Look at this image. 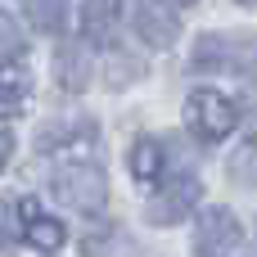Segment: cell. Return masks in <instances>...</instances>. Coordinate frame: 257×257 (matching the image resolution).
Returning a JSON list of instances; mask_svg holds the SVG:
<instances>
[{
	"label": "cell",
	"instance_id": "cell-4",
	"mask_svg": "<svg viewBox=\"0 0 257 257\" xmlns=\"http://www.w3.org/2000/svg\"><path fill=\"white\" fill-rule=\"evenodd\" d=\"M36 149L59 163H86V154L95 149V126L90 122H50L36 136Z\"/></svg>",
	"mask_w": 257,
	"mask_h": 257
},
{
	"label": "cell",
	"instance_id": "cell-10",
	"mask_svg": "<svg viewBox=\"0 0 257 257\" xmlns=\"http://www.w3.org/2000/svg\"><path fill=\"white\" fill-rule=\"evenodd\" d=\"M117 14H122L117 0H86V5H81V36H86L90 45H113V36H117Z\"/></svg>",
	"mask_w": 257,
	"mask_h": 257
},
{
	"label": "cell",
	"instance_id": "cell-12",
	"mask_svg": "<svg viewBox=\"0 0 257 257\" xmlns=\"http://www.w3.org/2000/svg\"><path fill=\"white\" fill-rule=\"evenodd\" d=\"M131 176L145 181V185L163 176V145L158 140H136V149H131Z\"/></svg>",
	"mask_w": 257,
	"mask_h": 257
},
{
	"label": "cell",
	"instance_id": "cell-6",
	"mask_svg": "<svg viewBox=\"0 0 257 257\" xmlns=\"http://www.w3.org/2000/svg\"><path fill=\"white\" fill-rule=\"evenodd\" d=\"M131 23L154 50H167L181 36V18L167 9V0H131Z\"/></svg>",
	"mask_w": 257,
	"mask_h": 257
},
{
	"label": "cell",
	"instance_id": "cell-15",
	"mask_svg": "<svg viewBox=\"0 0 257 257\" xmlns=\"http://www.w3.org/2000/svg\"><path fill=\"white\" fill-rule=\"evenodd\" d=\"M9 154H14V136L0 126V172H5V163H9Z\"/></svg>",
	"mask_w": 257,
	"mask_h": 257
},
{
	"label": "cell",
	"instance_id": "cell-11",
	"mask_svg": "<svg viewBox=\"0 0 257 257\" xmlns=\"http://www.w3.org/2000/svg\"><path fill=\"white\" fill-rule=\"evenodd\" d=\"M90 72H95V59H90L81 45H63V50L54 54V77H59L63 90H86Z\"/></svg>",
	"mask_w": 257,
	"mask_h": 257
},
{
	"label": "cell",
	"instance_id": "cell-1",
	"mask_svg": "<svg viewBox=\"0 0 257 257\" xmlns=\"http://www.w3.org/2000/svg\"><path fill=\"white\" fill-rule=\"evenodd\" d=\"M194 72H235V77H253L257 72V36L253 32H208L194 41L190 54Z\"/></svg>",
	"mask_w": 257,
	"mask_h": 257
},
{
	"label": "cell",
	"instance_id": "cell-2",
	"mask_svg": "<svg viewBox=\"0 0 257 257\" xmlns=\"http://www.w3.org/2000/svg\"><path fill=\"white\" fill-rule=\"evenodd\" d=\"M185 126L203 145H217V140H226L235 131V104L221 90H212V86L190 90V99H185Z\"/></svg>",
	"mask_w": 257,
	"mask_h": 257
},
{
	"label": "cell",
	"instance_id": "cell-16",
	"mask_svg": "<svg viewBox=\"0 0 257 257\" xmlns=\"http://www.w3.org/2000/svg\"><path fill=\"white\" fill-rule=\"evenodd\" d=\"M239 5H257V0H239Z\"/></svg>",
	"mask_w": 257,
	"mask_h": 257
},
{
	"label": "cell",
	"instance_id": "cell-17",
	"mask_svg": "<svg viewBox=\"0 0 257 257\" xmlns=\"http://www.w3.org/2000/svg\"><path fill=\"white\" fill-rule=\"evenodd\" d=\"M181 5H194V0H181Z\"/></svg>",
	"mask_w": 257,
	"mask_h": 257
},
{
	"label": "cell",
	"instance_id": "cell-7",
	"mask_svg": "<svg viewBox=\"0 0 257 257\" xmlns=\"http://www.w3.org/2000/svg\"><path fill=\"white\" fill-rule=\"evenodd\" d=\"M199 181L194 176H181V181H167V190H158L154 199H149V221L154 226H176L181 217H190L194 212V203H199Z\"/></svg>",
	"mask_w": 257,
	"mask_h": 257
},
{
	"label": "cell",
	"instance_id": "cell-13",
	"mask_svg": "<svg viewBox=\"0 0 257 257\" xmlns=\"http://www.w3.org/2000/svg\"><path fill=\"white\" fill-rule=\"evenodd\" d=\"M23 9L36 23V32H63V23H68V5L63 0H23Z\"/></svg>",
	"mask_w": 257,
	"mask_h": 257
},
{
	"label": "cell",
	"instance_id": "cell-3",
	"mask_svg": "<svg viewBox=\"0 0 257 257\" xmlns=\"http://www.w3.org/2000/svg\"><path fill=\"white\" fill-rule=\"evenodd\" d=\"M50 190H54L68 208H77V212H99L104 199H108V181H104V172H99L95 163H72V167L54 172Z\"/></svg>",
	"mask_w": 257,
	"mask_h": 257
},
{
	"label": "cell",
	"instance_id": "cell-8",
	"mask_svg": "<svg viewBox=\"0 0 257 257\" xmlns=\"http://www.w3.org/2000/svg\"><path fill=\"white\" fill-rule=\"evenodd\" d=\"M32 104V72L23 59L0 63V117H23Z\"/></svg>",
	"mask_w": 257,
	"mask_h": 257
},
{
	"label": "cell",
	"instance_id": "cell-14",
	"mask_svg": "<svg viewBox=\"0 0 257 257\" xmlns=\"http://www.w3.org/2000/svg\"><path fill=\"white\" fill-rule=\"evenodd\" d=\"M0 45H14V50H18V32H14L9 14H0Z\"/></svg>",
	"mask_w": 257,
	"mask_h": 257
},
{
	"label": "cell",
	"instance_id": "cell-5",
	"mask_svg": "<svg viewBox=\"0 0 257 257\" xmlns=\"http://www.w3.org/2000/svg\"><path fill=\"white\" fill-rule=\"evenodd\" d=\"M239 248V221L230 208H203L199 230H194V253L199 257H230Z\"/></svg>",
	"mask_w": 257,
	"mask_h": 257
},
{
	"label": "cell",
	"instance_id": "cell-9",
	"mask_svg": "<svg viewBox=\"0 0 257 257\" xmlns=\"http://www.w3.org/2000/svg\"><path fill=\"white\" fill-rule=\"evenodd\" d=\"M18 212H23V221H27V244L32 248H41V253H54V248H63V239H68V230H63V221L59 217H45L32 199H23L18 203Z\"/></svg>",
	"mask_w": 257,
	"mask_h": 257
}]
</instances>
